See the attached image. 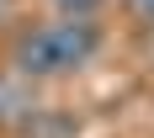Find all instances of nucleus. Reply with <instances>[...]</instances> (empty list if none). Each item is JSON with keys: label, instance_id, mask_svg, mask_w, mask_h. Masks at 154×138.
<instances>
[{"label": "nucleus", "instance_id": "f03ea898", "mask_svg": "<svg viewBox=\"0 0 154 138\" xmlns=\"http://www.w3.org/2000/svg\"><path fill=\"white\" fill-rule=\"evenodd\" d=\"M27 117H37V85L5 69L0 75V127H21Z\"/></svg>", "mask_w": 154, "mask_h": 138}, {"label": "nucleus", "instance_id": "f257e3e1", "mask_svg": "<svg viewBox=\"0 0 154 138\" xmlns=\"http://www.w3.org/2000/svg\"><path fill=\"white\" fill-rule=\"evenodd\" d=\"M101 53V21H69V16H43L11 37V69L32 85L69 80L91 69Z\"/></svg>", "mask_w": 154, "mask_h": 138}, {"label": "nucleus", "instance_id": "39448f33", "mask_svg": "<svg viewBox=\"0 0 154 138\" xmlns=\"http://www.w3.org/2000/svg\"><path fill=\"white\" fill-rule=\"evenodd\" d=\"M11 16H16V0H0V32L11 27Z\"/></svg>", "mask_w": 154, "mask_h": 138}, {"label": "nucleus", "instance_id": "7ed1b4c3", "mask_svg": "<svg viewBox=\"0 0 154 138\" xmlns=\"http://www.w3.org/2000/svg\"><path fill=\"white\" fill-rule=\"evenodd\" d=\"M106 0H48V16H69V21H101Z\"/></svg>", "mask_w": 154, "mask_h": 138}, {"label": "nucleus", "instance_id": "423d86ee", "mask_svg": "<svg viewBox=\"0 0 154 138\" xmlns=\"http://www.w3.org/2000/svg\"><path fill=\"white\" fill-rule=\"evenodd\" d=\"M149 85H154V64H149Z\"/></svg>", "mask_w": 154, "mask_h": 138}, {"label": "nucleus", "instance_id": "20e7f679", "mask_svg": "<svg viewBox=\"0 0 154 138\" xmlns=\"http://www.w3.org/2000/svg\"><path fill=\"white\" fill-rule=\"evenodd\" d=\"M122 11L138 32H154V0H122Z\"/></svg>", "mask_w": 154, "mask_h": 138}]
</instances>
